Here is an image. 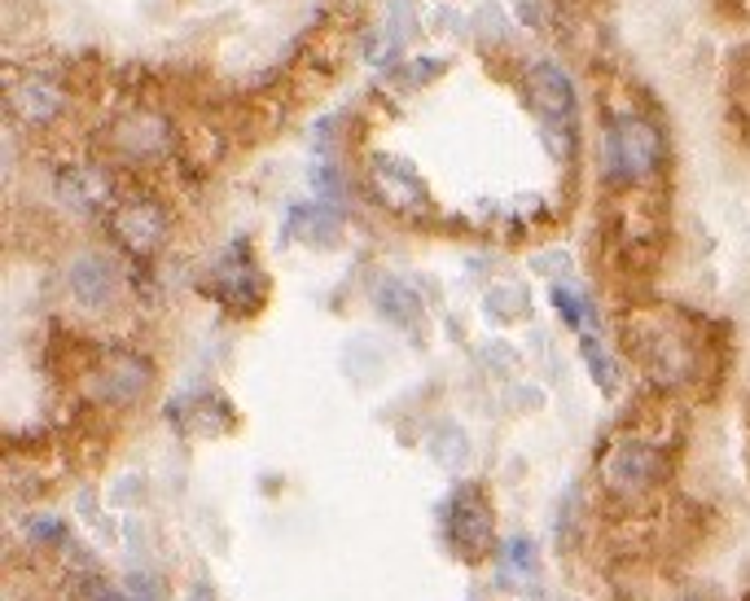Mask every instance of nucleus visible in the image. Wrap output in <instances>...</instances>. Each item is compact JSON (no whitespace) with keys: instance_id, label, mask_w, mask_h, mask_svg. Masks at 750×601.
<instances>
[{"instance_id":"20","label":"nucleus","mask_w":750,"mask_h":601,"mask_svg":"<svg viewBox=\"0 0 750 601\" xmlns=\"http://www.w3.org/2000/svg\"><path fill=\"white\" fill-rule=\"evenodd\" d=\"M189 601H211V593H203V589H198V593H194Z\"/></svg>"},{"instance_id":"9","label":"nucleus","mask_w":750,"mask_h":601,"mask_svg":"<svg viewBox=\"0 0 750 601\" xmlns=\"http://www.w3.org/2000/svg\"><path fill=\"white\" fill-rule=\"evenodd\" d=\"M58 198L76 216H101L115 211V176L101 162H67L58 171Z\"/></svg>"},{"instance_id":"4","label":"nucleus","mask_w":750,"mask_h":601,"mask_svg":"<svg viewBox=\"0 0 750 601\" xmlns=\"http://www.w3.org/2000/svg\"><path fill=\"white\" fill-rule=\"evenodd\" d=\"M444 526H448V544L465 558V562H483L487 549H492V505L483 496V487L465 483L456 487V496L448 501V514H444Z\"/></svg>"},{"instance_id":"6","label":"nucleus","mask_w":750,"mask_h":601,"mask_svg":"<svg viewBox=\"0 0 750 601\" xmlns=\"http://www.w3.org/2000/svg\"><path fill=\"white\" fill-rule=\"evenodd\" d=\"M150 386H154V365L141 352H106L92 365V395L106 400V404L128 408V404L146 400Z\"/></svg>"},{"instance_id":"8","label":"nucleus","mask_w":750,"mask_h":601,"mask_svg":"<svg viewBox=\"0 0 750 601\" xmlns=\"http://www.w3.org/2000/svg\"><path fill=\"white\" fill-rule=\"evenodd\" d=\"M369 180H374V194L382 198V207H391L395 216L426 211V180L413 162H404L395 154H377L369 162Z\"/></svg>"},{"instance_id":"14","label":"nucleus","mask_w":750,"mask_h":601,"mask_svg":"<svg viewBox=\"0 0 750 601\" xmlns=\"http://www.w3.org/2000/svg\"><path fill=\"white\" fill-rule=\"evenodd\" d=\"M374 303L382 307V316H391L395 325H417L422 321V299L413 286L395 282V277H382L374 286Z\"/></svg>"},{"instance_id":"10","label":"nucleus","mask_w":750,"mask_h":601,"mask_svg":"<svg viewBox=\"0 0 750 601\" xmlns=\"http://www.w3.org/2000/svg\"><path fill=\"white\" fill-rule=\"evenodd\" d=\"M9 106H13V115L27 128H45V124H53L67 110V88H62V79L49 76V71H27L13 83Z\"/></svg>"},{"instance_id":"12","label":"nucleus","mask_w":750,"mask_h":601,"mask_svg":"<svg viewBox=\"0 0 750 601\" xmlns=\"http://www.w3.org/2000/svg\"><path fill=\"white\" fill-rule=\"evenodd\" d=\"M531 92H535V106H540L544 124L557 128L571 141V132H575V88H571V79L562 76V67L540 62L535 76H531Z\"/></svg>"},{"instance_id":"16","label":"nucleus","mask_w":750,"mask_h":601,"mask_svg":"<svg viewBox=\"0 0 750 601\" xmlns=\"http://www.w3.org/2000/svg\"><path fill=\"white\" fill-rule=\"evenodd\" d=\"M553 307H557V316H562L571 329H584V325H589V299L575 295L571 286H553Z\"/></svg>"},{"instance_id":"11","label":"nucleus","mask_w":750,"mask_h":601,"mask_svg":"<svg viewBox=\"0 0 750 601\" xmlns=\"http://www.w3.org/2000/svg\"><path fill=\"white\" fill-rule=\"evenodd\" d=\"M67 290H71V299H76L79 307L101 312V307H110L115 295H119V268H115L106 255L83 250V255L71 259V268H67Z\"/></svg>"},{"instance_id":"13","label":"nucleus","mask_w":750,"mask_h":601,"mask_svg":"<svg viewBox=\"0 0 750 601\" xmlns=\"http://www.w3.org/2000/svg\"><path fill=\"white\" fill-rule=\"evenodd\" d=\"M115 146L128 154V158H154V154L171 150V128H167L162 115H150V110L124 115V119L115 124Z\"/></svg>"},{"instance_id":"15","label":"nucleus","mask_w":750,"mask_h":601,"mask_svg":"<svg viewBox=\"0 0 750 601\" xmlns=\"http://www.w3.org/2000/svg\"><path fill=\"white\" fill-rule=\"evenodd\" d=\"M290 228H303V233H307V242H329V237L338 233L334 216H329L325 207H295Z\"/></svg>"},{"instance_id":"18","label":"nucleus","mask_w":750,"mask_h":601,"mask_svg":"<svg viewBox=\"0 0 750 601\" xmlns=\"http://www.w3.org/2000/svg\"><path fill=\"white\" fill-rule=\"evenodd\" d=\"M83 593H88V601H124L119 593H115V589H110V584H97V580H92Z\"/></svg>"},{"instance_id":"19","label":"nucleus","mask_w":750,"mask_h":601,"mask_svg":"<svg viewBox=\"0 0 750 601\" xmlns=\"http://www.w3.org/2000/svg\"><path fill=\"white\" fill-rule=\"evenodd\" d=\"M132 593H137V601H154L150 593H146V580H132Z\"/></svg>"},{"instance_id":"2","label":"nucleus","mask_w":750,"mask_h":601,"mask_svg":"<svg viewBox=\"0 0 750 601\" xmlns=\"http://www.w3.org/2000/svg\"><path fill=\"white\" fill-rule=\"evenodd\" d=\"M668 162L663 128L641 110H614L601 132V171L614 185H650Z\"/></svg>"},{"instance_id":"17","label":"nucleus","mask_w":750,"mask_h":601,"mask_svg":"<svg viewBox=\"0 0 750 601\" xmlns=\"http://www.w3.org/2000/svg\"><path fill=\"white\" fill-rule=\"evenodd\" d=\"M584 361H589V370L598 374V386H601V391H614V382H619V374H614V365L605 361V352H601V347H598V343H593V338L584 343Z\"/></svg>"},{"instance_id":"21","label":"nucleus","mask_w":750,"mask_h":601,"mask_svg":"<svg viewBox=\"0 0 750 601\" xmlns=\"http://www.w3.org/2000/svg\"><path fill=\"white\" fill-rule=\"evenodd\" d=\"M689 601H693V598H689Z\"/></svg>"},{"instance_id":"5","label":"nucleus","mask_w":750,"mask_h":601,"mask_svg":"<svg viewBox=\"0 0 750 601\" xmlns=\"http://www.w3.org/2000/svg\"><path fill=\"white\" fill-rule=\"evenodd\" d=\"M167 233H171L167 207L154 203V198H124V203H115V211H110V237H115V246H124V250L137 255V259L158 255L162 242H167Z\"/></svg>"},{"instance_id":"3","label":"nucleus","mask_w":750,"mask_h":601,"mask_svg":"<svg viewBox=\"0 0 750 601\" xmlns=\"http://www.w3.org/2000/svg\"><path fill=\"white\" fill-rule=\"evenodd\" d=\"M601 487L605 492H619V496H641V492H654L663 479H668V452L659 440H645L636 431L610 440L601 452Z\"/></svg>"},{"instance_id":"7","label":"nucleus","mask_w":750,"mask_h":601,"mask_svg":"<svg viewBox=\"0 0 750 601\" xmlns=\"http://www.w3.org/2000/svg\"><path fill=\"white\" fill-rule=\"evenodd\" d=\"M211 295L225 303L228 312H241V316H250V312L264 307V299H268V282H264L259 264L250 259L246 242L233 246L225 259L216 264V273H211Z\"/></svg>"},{"instance_id":"1","label":"nucleus","mask_w":750,"mask_h":601,"mask_svg":"<svg viewBox=\"0 0 750 601\" xmlns=\"http://www.w3.org/2000/svg\"><path fill=\"white\" fill-rule=\"evenodd\" d=\"M623 343L654 386H689L698 377V365H702L698 329L680 312H668V307L632 312V321L623 325Z\"/></svg>"}]
</instances>
